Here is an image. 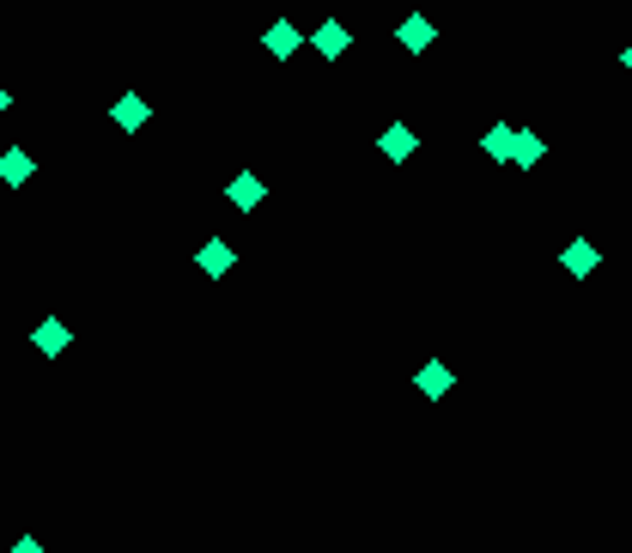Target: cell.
I'll return each instance as SVG.
<instances>
[{"instance_id": "obj_1", "label": "cell", "mask_w": 632, "mask_h": 553, "mask_svg": "<svg viewBox=\"0 0 632 553\" xmlns=\"http://www.w3.org/2000/svg\"><path fill=\"white\" fill-rule=\"evenodd\" d=\"M225 201H231V207H237V213H256V207H262V201H268V183H262V177H256V171H237V177H231V183H225Z\"/></svg>"}, {"instance_id": "obj_2", "label": "cell", "mask_w": 632, "mask_h": 553, "mask_svg": "<svg viewBox=\"0 0 632 553\" xmlns=\"http://www.w3.org/2000/svg\"><path fill=\"white\" fill-rule=\"evenodd\" d=\"M310 49H316V55H323V61H341V55L353 49V31H347L341 19H323V25H316V31H310Z\"/></svg>"}, {"instance_id": "obj_3", "label": "cell", "mask_w": 632, "mask_h": 553, "mask_svg": "<svg viewBox=\"0 0 632 553\" xmlns=\"http://www.w3.org/2000/svg\"><path fill=\"white\" fill-rule=\"evenodd\" d=\"M377 152H383V158H395V165H408V158L420 152V134H414L408 122H389V128L377 134Z\"/></svg>"}, {"instance_id": "obj_4", "label": "cell", "mask_w": 632, "mask_h": 553, "mask_svg": "<svg viewBox=\"0 0 632 553\" xmlns=\"http://www.w3.org/2000/svg\"><path fill=\"white\" fill-rule=\"evenodd\" d=\"M195 268H201V274H207V280H225V274H231V268H237V250H231V244H225V237H207V244H201V250H195Z\"/></svg>"}, {"instance_id": "obj_5", "label": "cell", "mask_w": 632, "mask_h": 553, "mask_svg": "<svg viewBox=\"0 0 632 553\" xmlns=\"http://www.w3.org/2000/svg\"><path fill=\"white\" fill-rule=\"evenodd\" d=\"M432 37H438V25H432L426 13H408L402 25H395V43H402L408 55H426V49H432Z\"/></svg>"}, {"instance_id": "obj_6", "label": "cell", "mask_w": 632, "mask_h": 553, "mask_svg": "<svg viewBox=\"0 0 632 553\" xmlns=\"http://www.w3.org/2000/svg\"><path fill=\"white\" fill-rule=\"evenodd\" d=\"M67 341H73V329L61 323V316H43V323L31 329V347H37L43 359H61V353H67Z\"/></svg>"}, {"instance_id": "obj_7", "label": "cell", "mask_w": 632, "mask_h": 553, "mask_svg": "<svg viewBox=\"0 0 632 553\" xmlns=\"http://www.w3.org/2000/svg\"><path fill=\"white\" fill-rule=\"evenodd\" d=\"M298 43H304V31H298L292 19H274V25L262 31V49H268L274 61H292V55H298Z\"/></svg>"}, {"instance_id": "obj_8", "label": "cell", "mask_w": 632, "mask_h": 553, "mask_svg": "<svg viewBox=\"0 0 632 553\" xmlns=\"http://www.w3.org/2000/svg\"><path fill=\"white\" fill-rule=\"evenodd\" d=\"M37 177V158L25 152V146H7V152H0V183H7V189H25Z\"/></svg>"}, {"instance_id": "obj_9", "label": "cell", "mask_w": 632, "mask_h": 553, "mask_svg": "<svg viewBox=\"0 0 632 553\" xmlns=\"http://www.w3.org/2000/svg\"><path fill=\"white\" fill-rule=\"evenodd\" d=\"M560 262H566V274H572V280H590V274L602 268V250L590 244V237H572V244H566V256H560Z\"/></svg>"}, {"instance_id": "obj_10", "label": "cell", "mask_w": 632, "mask_h": 553, "mask_svg": "<svg viewBox=\"0 0 632 553\" xmlns=\"http://www.w3.org/2000/svg\"><path fill=\"white\" fill-rule=\"evenodd\" d=\"M110 116H116V128H122V134H140L152 110H146V98H140V92H122V98L110 104Z\"/></svg>"}, {"instance_id": "obj_11", "label": "cell", "mask_w": 632, "mask_h": 553, "mask_svg": "<svg viewBox=\"0 0 632 553\" xmlns=\"http://www.w3.org/2000/svg\"><path fill=\"white\" fill-rule=\"evenodd\" d=\"M450 383H456V377H450V365H438V359L414 371V389L426 395V402H438V395H450Z\"/></svg>"}, {"instance_id": "obj_12", "label": "cell", "mask_w": 632, "mask_h": 553, "mask_svg": "<svg viewBox=\"0 0 632 553\" xmlns=\"http://www.w3.org/2000/svg\"><path fill=\"white\" fill-rule=\"evenodd\" d=\"M481 152H487V158H499V165H511V152H517V128H511V122L487 128V134H481Z\"/></svg>"}, {"instance_id": "obj_13", "label": "cell", "mask_w": 632, "mask_h": 553, "mask_svg": "<svg viewBox=\"0 0 632 553\" xmlns=\"http://www.w3.org/2000/svg\"><path fill=\"white\" fill-rule=\"evenodd\" d=\"M541 158H547V140H541V134H529V128H517V152H511V165H517V171H535Z\"/></svg>"}, {"instance_id": "obj_14", "label": "cell", "mask_w": 632, "mask_h": 553, "mask_svg": "<svg viewBox=\"0 0 632 553\" xmlns=\"http://www.w3.org/2000/svg\"><path fill=\"white\" fill-rule=\"evenodd\" d=\"M7 553H49V547H43V541H37V535H19V541H13V547H7Z\"/></svg>"}, {"instance_id": "obj_15", "label": "cell", "mask_w": 632, "mask_h": 553, "mask_svg": "<svg viewBox=\"0 0 632 553\" xmlns=\"http://www.w3.org/2000/svg\"><path fill=\"white\" fill-rule=\"evenodd\" d=\"M620 67H626V73H632V43H626V49H620Z\"/></svg>"}, {"instance_id": "obj_16", "label": "cell", "mask_w": 632, "mask_h": 553, "mask_svg": "<svg viewBox=\"0 0 632 553\" xmlns=\"http://www.w3.org/2000/svg\"><path fill=\"white\" fill-rule=\"evenodd\" d=\"M7 104H13V98H7V86H0V116H7Z\"/></svg>"}]
</instances>
